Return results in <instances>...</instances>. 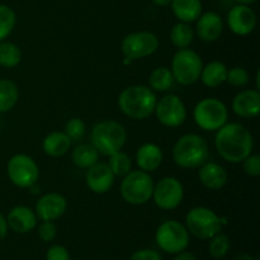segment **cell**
Wrapping results in <instances>:
<instances>
[{
  "instance_id": "cell-34",
  "label": "cell",
  "mask_w": 260,
  "mask_h": 260,
  "mask_svg": "<svg viewBox=\"0 0 260 260\" xmlns=\"http://www.w3.org/2000/svg\"><path fill=\"white\" fill-rule=\"evenodd\" d=\"M65 132L69 137H70L71 141H80L85 137L86 134V124L79 117H73L68 121L65 126Z\"/></svg>"
},
{
  "instance_id": "cell-41",
  "label": "cell",
  "mask_w": 260,
  "mask_h": 260,
  "mask_svg": "<svg viewBox=\"0 0 260 260\" xmlns=\"http://www.w3.org/2000/svg\"><path fill=\"white\" fill-rule=\"evenodd\" d=\"M151 2L157 7H168V5H170L172 0H151Z\"/></svg>"
},
{
  "instance_id": "cell-20",
  "label": "cell",
  "mask_w": 260,
  "mask_h": 260,
  "mask_svg": "<svg viewBox=\"0 0 260 260\" xmlns=\"http://www.w3.org/2000/svg\"><path fill=\"white\" fill-rule=\"evenodd\" d=\"M198 169V179L207 189L220 190L228 184L229 174L222 165L213 161H206Z\"/></svg>"
},
{
  "instance_id": "cell-3",
  "label": "cell",
  "mask_w": 260,
  "mask_h": 260,
  "mask_svg": "<svg viewBox=\"0 0 260 260\" xmlns=\"http://www.w3.org/2000/svg\"><path fill=\"white\" fill-rule=\"evenodd\" d=\"M175 164L183 169H198L208 161L210 149L202 136L197 134H187L177 140L172 150Z\"/></svg>"
},
{
  "instance_id": "cell-30",
  "label": "cell",
  "mask_w": 260,
  "mask_h": 260,
  "mask_svg": "<svg viewBox=\"0 0 260 260\" xmlns=\"http://www.w3.org/2000/svg\"><path fill=\"white\" fill-rule=\"evenodd\" d=\"M108 160V167L111 168L112 173L114 177H121L123 178L124 175L128 174L132 170V160L126 152L117 151L114 154L109 155Z\"/></svg>"
},
{
  "instance_id": "cell-44",
  "label": "cell",
  "mask_w": 260,
  "mask_h": 260,
  "mask_svg": "<svg viewBox=\"0 0 260 260\" xmlns=\"http://www.w3.org/2000/svg\"><path fill=\"white\" fill-rule=\"evenodd\" d=\"M76 260H78V259H76Z\"/></svg>"
},
{
  "instance_id": "cell-2",
  "label": "cell",
  "mask_w": 260,
  "mask_h": 260,
  "mask_svg": "<svg viewBox=\"0 0 260 260\" xmlns=\"http://www.w3.org/2000/svg\"><path fill=\"white\" fill-rule=\"evenodd\" d=\"M156 94L146 85H131L119 93L118 107L124 116L142 121L154 113Z\"/></svg>"
},
{
  "instance_id": "cell-13",
  "label": "cell",
  "mask_w": 260,
  "mask_h": 260,
  "mask_svg": "<svg viewBox=\"0 0 260 260\" xmlns=\"http://www.w3.org/2000/svg\"><path fill=\"white\" fill-rule=\"evenodd\" d=\"M157 121L165 127L175 128L187 119V108L182 99L175 94H168L156 102L154 111Z\"/></svg>"
},
{
  "instance_id": "cell-11",
  "label": "cell",
  "mask_w": 260,
  "mask_h": 260,
  "mask_svg": "<svg viewBox=\"0 0 260 260\" xmlns=\"http://www.w3.org/2000/svg\"><path fill=\"white\" fill-rule=\"evenodd\" d=\"M159 48V38L149 30H139L124 36L121 43V50L124 58L128 61L151 56Z\"/></svg>"
},
{
  "instance_id": "cell-15",
  "label": "cell",
  "mask_w": 260,
  "mask_h": 260,
  "mask_svg": "<svg viewBox=\"0 0 260 260\" xmlns=\"http://www.w3.org/2000/svg\"><path fill=\"white\" fill-rule=\"evenodd\" d=\"M228 25L236 36H248L256 27V14L249 5L238 4L228 14Z\"/></svg>"
},
{
  "instance_id": "cell-19",
  "label": "cell",
  "mask_w": 260,
  "mask_h": 260,
  "mask_svg": "<svg viewBox=\"0 0 260 260\" xmlns=\"http://www.w3.org/2000/svg\"><path fill=\"white\" fill-rule=\"evenodd\" d=\"M8 229L17 234L30 233L37 228V216L32 208L27 206H15L9 211L7 217Z\"/></svg>"
},
{
  "instance_id": "cell-24",
  "label": "cell",
  "mask_w": 260,
  "mask_h": 260,
  "mask_svg": "<svg viewBox=\"0 0 260 260\" xmlns=\"http://www.w3.org/2000/svg\"><path fill=\"white\" fill-rule=\"evenodd\" d=\"M228 70V66L221 61H211L202 68L200 79L207 88H218L226 83Z\"/></svg>"
},
{
  "instance_id": "cell-21",
  "label": "cell",
  "mask_w": 260,
  "mask_h": 260,
  "mask_svg": "<svg viewBox=\"0 0 260 260\" xmlns=\"http://www.w3.org/2000/svg\"><path fill=\"white\" fill-rule=\"evenodd\" d=\"M164 160V154L159 145L147 142L141 145L136 152V164L140 170L152 173L159 169Z\"/></svg>"
},
{
  "instance_id": "cell-35",
  "label": "cell",
  "mask_w": 260,
  "mask_h": 260,
  "mask_svg": "<svg viewBox=\"0 0 260 260\" xmlns=\"http://www.w3.org/2000/svg\"><path fill=\"white\" fill-rule=\"evenodd\" d=\"M243 170L249 177H259L260 175V156L258 154H250L243 160Z\"/></svg>"
},
{
  "instance_id": "cell-39",
  "label": "cell",
  "mask_w": 260,
  "mask_h": 260,
  "mask_svg": "<svg viewBox=\"0 0 260 260\" xmlns=\"http://www.w3.org/2000/svg\"><path fill=\"white\" fill-rule=\"evenodd\" d=\"M8 233V223H7V218L4 217L2 212H0V241L7 236Z\"/></svg>"
},
{
  "instance_id": "cell-4",
  "label": "cell",
  "mask_w": 260,
  "mask_h": 260,
  "mask_svg": "<svg viewBox=\"0 0 260 260\" xmlns=\"http://www.w3.org/2000/svg\"><path fill=\"white\" fill-rule=\"evenodd\" d=\"M127 142V131L119 122L104 119L93 126L90 144L104 156L121 151Z\"/></svg>"
},
{
  "instance_id": "cell-10",
  "label": "cell",
  "mask_w": 260,
  "mask_h": 260,
  "mask_svg": "<svg viewBox=\"0 0 260 260\" xmlns=\"http://www.w3.org/2000/svg\"><path fill=\"white\" fill-rule=\"evenodd\" d=\"M9 180L18 188H29L40 178V168L33 157L27 154H15L7 164Z\"/></svg>"
},
{
  "instance_id": "cell-8",
  "label": "cell",
  "mask_w": 260,
  "mask_h": 260,
  "mask_svg": "<svg viewBox=\"0 0 260 260\" xmlns=\"http://www.w3.org/2000/svg\"><path fill=\"white\" fill-rule=\"evenodd\" d=\"M202 68V57L194 50L179 48L173 56L170 71L177 83L188 86L200 80Z\"/></svg>"
},
{
  "instance_id": "cell-17",
  "label": "cell",
  "mask_w": 260,
  "mask_h": 260,
  "mask_svg": "<svg viewBox=\"0 0 260 260\" xmlns=\"http://www.w3.org/2000/svg\"><path fill=\"white\" fill-rule=\"evenodd\" d=\"M233 111L240 118H255L260 113V93L256 89H245L234 96Z\"/></svg>"
},
{
  "instance_id": "cell-38",
  "label": "cell",
  "mask_w": 260,
  "mask_h": 260,
  "mask_svg": "<svg viewBox=\"0 0 260 260\" xmlns=\"http://www.w3.org/2000/svg\"><path fill=\"white\" fill-rule=\"evenodd\" d=\"M129 260H162L161 255L152 249H142L132 254Z\"/></svg>"
},
{
  "instance_id": "cell-25",
  "label": "cell",
  "mask_w": 260,
  "mask_h": 260,
  "mask_svg": "<svg viewBox=\"0 0 260 260\" xmlns=\"http://www.w3.org/2000/svg\"><path fill=\"white\" fill-rule=\"evenodd\" d=\"M99 152L91 144H79L71 152V160L81 169H89L98 162Z\"/></svg>"
},
{
  "instance_id": "cell-23",
  "label": "cell",
  "mask_w": 260,
  "mask_h": 260,
  "mask_svg": "<svg viewBox=\"0 0 260 260\" xmlns=\"http://www.w3.org/2000/svg\"><path fill=\"white\" fill-rule=\"evenodd\" d=\"M73 141L63 131H53L43 139L42 149L51 157H61L70 150Z\"/></svg>"
},
{
  "instance_id": "cell-16",
  "label": "cell",
  "mask_w": 260,
  "mask_h": 260,
  "mask_svg": "<svg viewBox=\"0 0 260 260\" xmlns=\"http://www.w3.org/2000/svg\"><path fill=\"white\" fill-rule=\"evenodd\" d=\"M114 174L106 162H96L86 172V185L95 194L109 192L114 184Z\"/></svg>"
},
{
  "instance_id": "cell-22",
  "label": "cell",
  "mask_w": 260,
  "mask_h": 260,
  "mask_svg": "<svg viewBox=\"0 0 260 260\" xmlns=\"http://www.w3.org/2000/svg\"><path fill=\"white\" fill-rule=\"evenodd\" d=\"M173 14L179 22L190 23L196 22L202 14V2L201 0H172L170 3Z\"/></svg>"
},
{
  "instance_id": "cell-12",
  "label": "cell",
  "mask_w": 260,
  "mask_h": 260,
  "mask_svg": "<svg viewBox=\"0 0 260 260\" xmlns=\"http://www.w3.org/2000/svg\"><path fill=\"white\" fill-rule=\"evenodd\" d=\"M151 198L160 210L173 211L182 205L184 198V187L177 178L164 177L154 184Z\"/></svg>"
},
{
  "instance_id": "cell-42",
  "label": "cell",
  "mask_w": 260,
  "mask_h": 260,
  "mask_svg": "<svg viewBox=\"0 0 260 260\" xmlns=\"http://www.w3.org/2000/svg\"><path fill=\"white\" fill-rule=\"evenodd\" d=\"M235 260H258V259H254L253 256H250L249 254H240V255L236 256Z\"/></svg>"
},
{
  "instance_id": "cell-33",
  "label": "cell",
  "mask_w": 260,
  "mask_h": 260,
  "mask_svg": "<svg viewBox=\"0 0 260 260\" xmlns=\"http://www.w3.org/2000/svg\"><path fill=\"white\" fill-rule=\"evenodd\" d=\"M250 81V75L248 70L241 66H235L228 70V76H226V83L230 84L234 88H244Z\"/></svg>"
},
{
  "instance_id": "cell-5",
  "label": "cell",
  "mask_w": 260,
  "mask_h": 260,
  "mask_svg": "<svg viewBox=\"0 0 260 260\" xmlns=\"http://www.w3.org/2000/svg\"><path fill=\"white\" fill-rule=\"evenodd\" d=\"M154 184L150 173L144 170H131L121 182V197L128 205L142 206L151 200Z\"/></svg>"
},
{
  "instance_id": "cell-1",
  "label": "cell",
  "mask_w": 260,
  "mask_h": 260,
  "mask_svg": "<svg viewBox=\"0 0 260 260\" xmlns=\"http://www.w3.org/2000/svg\"><path fill=\"white\" fill-rule=\"evenodd\" d=\"M215 147L225 161L240 164L253 152L254 139L244 124L231 122L216 131Z\"/></svg>"
},
{
  "instance_id": "cell-27",
  "label": "cell",
  "mask_w": 260,
  "mask_h": 260,
  "mask_svg": "<svg viewBox=\"0 0 260 260\" xmlns=\"http://www.w3.org/2000/svg\"><path fill=\"white\" fill-rule=\"evenodd\" d=\"M174 76H173L170 69L165 66H159L154 69L149 75V88L152 91H167L174 85Z\"/></svg>"
},
{
  "instance_id": "cell-31",
  "label": "cell",
  "mask_w": 260,
  "mask_h": 260,
  "mask_svg": "<svg viewBox=\"0 0 260 260\" xmlns=\"http://www.w3.org/2000/svg\"><path fill=\"white\" fill-rule=\"evenodd\" d=\"M17 24V15L10 7L0 4V42L5 41Z\"/></svg>"
},
{
  "instance_id": "cell-28",
  "label": "cell",
  "mask_w": 260,
  "mask_h": 260,
  "mask_svg": "<svg viewBox=\"0 0 260 260\" xmlns=\"http://www.w3.org/2000/svg\"><path fill=\"white\" fill-rule=\"evenodd\" d=\"M170 41H172L173 46L179 50V48H188L192 45L193 40H194V29L190 27V24L183 22H178L177 24L173 25L170 29Z\"/></svg>"
},
{
  "instance_id": "cell-18",
  "label": "cell",
  "mask_w": 260,
  "mask_h": 260,
  "mask_svg": "<svg viewBox=\"0 0 260 260\" xmlns=\"http://www.w3.org/2000/svg\"><path fill=\"white\" fill-rule=\"evenodd\" d=\"M196 25V35L203 42H215L222 36L223 20L216 12H206L200 15Z\"/></svg>"
},
{
  "instance_id": "cell-29",
  "label": "cell",
  "mask_w": 260,
  "mask_h": 260,
  "mask_svg": "<svg viewBox=\"0 0 260 260\" xmlns=\"http://www.w3.org/2000/svg\"><path fill=\"white\" fill-rule=\"evenodd\" d=\"M22 61V51L15 43L2 41L0 42V66L5 69L17 68Z\"/></svg>"
},
{
  "instance_id": "cell-26",
  "label": "cell",
  "mask_w": 260,
  "mask_h": 260,
  "mask_svg": "<svg viewBox=\"0 0 260 260\" xmlns=\"http://www.w3.org/2000/svg\"><path fill=\"white\" fill-rule=\"evenodd\" d=\"M19 99V88L9 79H0V113L12 111Z\"/></svg>"
},
{
  "instance_id": "cell-36",
  "label": "cell",
  "mask_w": 260,
  "mask_h": 260,
  "mask_svg": "<svg viewBox=\"0 0 260 260\" xmlns=\"http://www.w3.org/2000/svg\"><path fill=\"white\" fill-rule=\"evenodd\" d=\"M38 236L42 241L45 243H50L57 235V228L53 223V221H42V222L38 225Z\"/></svg>"
},
{
  "instance_id": "cell-9",
  "label": "cell",
  "mask_w": 260,
  "mask_h": 260,
  "mask_svg": "<svg viewBox=\"0 0 260 260\" xmlns=\"http://www.w3.org/2000/svg\"><path fill=\"white\" fill-rule=\"evenodd\" d=\"M155 241L162 251L178 254L189 245V233L179 221L169 220L162 222L155 233Z\"/></svg>"
},
{
  "instance_id": "cell-7",
  "label": "cell",
  "mask_w": 260,
  "mask_h": 260,
  "mask_svg": "<svg viewBox=\"0 0 260 260\" xmlns=\"http://www.w3.org/2000/svg\"><path fill=\"white\" fill-rule=\"evenodd\" d=\"M193 119L203 131L215 132L228 123L229 109L220 99L203 98L193 109Z\"/></svg>"
},
{
  "instance_id": "cell-37",
  "label": "cell",
  "mask_w": 260,
  "mask_h": 260,
  "mask_svg": "<svg viewBox=\"0 0 260 260\" xmlns=\"http://www.w3.org/2000/svg\"><path fill=\"white\" fill-rule=\"evenodd\" d=\"M46 260H70V253L62 245H53L46 253Z\"/></svg>"
},
{
  "instance_id": "cell-6",
  "label": "cell",
  "mask_w": 260,
  "mask_h": 260,
  "mask_svg": "<svg viewBox=\"0 0 260 260\" xmlns=\"http://www.w3.org/2000/svg\"><path fill=\"white\" fill-rule=\"evenodd\" d=\"M225 222V218H221L215 211L203 206L193 207L185 216L188 233L202 240H210L216 234L221 233Z\"/></svg>"
},
{
  "instance_id": "cell-43",
  "label": "cell",
  "mask_w": 260,
  "mask_h": 260,
  "mask_svg": "<svg viewBox=\"0 0 260 260\" xmlns=\"http://www.w3.org/2000/svg\"><path fill=\"white\" fill-rule=\"evenodd\" d=\"M238 4H245V5H250V4H254V3H256L258 0H235Z\"/></svg>"
},
{
  "instance_id": "cell-40",
  "label": "cell",
  "mask_w": 260,
  "mask_h": 260,
  "mask_svg": "<svg viewBox=\"0 0 260 260\" xmlns=\"http://www.w3.org/2000/svg\"><path fill=\"white\" fill-rule=\"evenodd\" d=\"M173 260H197V256L194 255L193 253H190V251H180V253L177 254V256H175Z\"/></svg>"
},
{
  "instance_id": "cell-14",
  "label": "cell",
  "mask_w": 260,
  "mask_h": 260,
  "mask_svg": "<svg viewBox=\"0 0 260 260\" xmlns=\"http://www.w3.org/2000/svg\"><path fill=\"white\" fill-rule=\"evenodd\" d=\"M68 210V200L65 196L56 192H50L43 194L36 202L35 212L38 220L55 221L65 215Z\"/></svg>"
},
{
  "instance_id": "cell-32",
  "label": "cell",
  "mask_w": 260,
  "mask_h": 260,
  "mask_svg": "<svg viewBox=\"0 0 260 260\" xmlns=\"http://www.w3.org/2000/svg\"><path fill=\"white\" fill-rule=\"evenodd\" d=\"M230 250V239L226 234L218 233L210 239V245H208V253L212 258L222 259L228 255Z\"/></svg>"
}]
</instances>
